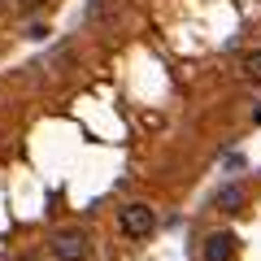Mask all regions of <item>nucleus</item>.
Wrapping results in <instances>:
<instances>
[{"label":"nucleus","instance_id":"1","mask_svg":"<svg viewBox=\"0 0 261 261\" xmlns=\"http://www.w3.org/2000/svg\"><path fill=\"white\" fill-rule=\"evenodd\" d=\"M48 248H53V257H57V261H83L87 252H92V244H87V235H83V231L65 226V231H53Z\"/></svg>","mask_w":261,"mask_h":261},{"label":"nucleus","instance_id":"6","mask_svg":"<svg viewBox=\"0 0 261 261\" xmlns=\"http://www.w3.org/2000/svg\"><path fill=\"white\" fill-rule=\"evenodd\" d=\"M18 9L22 13H39V9H48V0H18Z\"/></svg>","mask_w":261,"mask_h":261},{"label":"nucleus","instance_id":"5","mask_svg":"<svg viewBox=\"0 0 261 261\" xmlns=\"http://www.w3.org/2000/svg\"><path fill=\"white\" fill-rule=\"evenodd\" d=\"M244 74H248V83H261V48L244 53Z\"/></svg>","mask_w":261,"mask_h":261},{"label":"nucleus","instance_id":"2","mask_svg":"<svg viewBox=\"0 0 261 261\" xmlns=\"http://www.w3.org/2000/svg\"><path fill=\"white\" fill-rule=\"evenodd\" d=\"M118 226L130 235V240H148V235L157 231V218H152L148 205H126V209L118 214Z\"/></svg>","mask_w":261,"mask_h":261},{"label":"nucleus","instance_id":"3","mask_svg":"<svg viewBox=\"0 0 261 261\" xmlns=\"http://www.w3.org/2000/svg\"><path fill=\"white\" fill-rule=\"evenodd\" d=\"M200 257H205V261H231V257H235V235H231V231H214V235H205V244H200Z\"/></svg>","mask_w":261,"mask_h":261},{"label":"nucleus","instance_id":"4","mask_svg":"<svg viewBox=\"0 0 261 261\" xmlns=\"http://www.w3.org/2000/svg\"><path fill=\"white\" fill-rule=\"evenodd\" d=\"M240 205H244V192H240V187H222V192H218V209H226V214H235Z\"/></svg>","mask_w":261,"mask_h":261}]
</instances>
